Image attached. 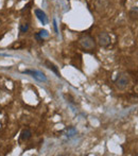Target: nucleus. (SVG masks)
<instances>
[{
  "label": "nucleus",
  "mask_w": 138,
  "mask_h": 156,
  "mask_svg": "<svg viewBox=\"0 0 138 156\" xmlns=\"http://www.w3.org/2000/svg\"><path fill=\"white\" fill-rule=\"evenodd\" d=\"M98 43L101 47H107L111 44V36L106 32H101L98 36Z\"/></svg>",
  "instance_id": "20e7f679"
},
{
  "label": "nucleus",
  "mask_w": 138,
  "mask_h": 156,
  "mask_svg": "<svg viewBox=\"0 0 138 156\" xmlns=\"http://www.w3.org/2000/svg\"><path fill=\"white\" fill-rule=\"evenodd\" d=\"M19 30H20L21 33H26V32L29 30V25H28L27 23H21V25H20V29H19Z\"/></svg>",
  "instance_id": "9d476101"
},
{
  "label": "nucleus",
  "mask_w": 138,
  "mask_h": 156,
  "mask_svg": "<svg viewBox=\"0 0 138 156\" xmlns=\"http://www.w3.org/2000/svg\"><path fill=\"white\" fill-rule=\"evenodd\" d=\"M46 65H47V66H48V68H49V69H51V70H52L53 72H54V73H57V77H60L59 70H57V68L54 66V65L52 64V63H51V62H49V61H47V62H46Z\"/></svg>",
  "instance_id": "0eeeda50"
},
{
  "label": "nucleus",
  "mask_w": 138,
  "mask_h": 156,
  "mask_svg": "<svg viewBox=\"0 0 138 156\" xmlns=\"http://www.w3.org/2000/svg\"><path fill=\"white\" fill-rule=\"evenodd\" d=\"M137 155H138V153H137Z\"/></svg>",
  "instance_id": "ddd939ff"
},
{
  "label": "nucleus",
  "mask_w": 138,
  "mask_h": 156,
  "mask_svg": "<svg viewBox=\"0 0 138 156\" xmlns=\"http://www.w3.org/2000/svg\"><path fill=\"white\" fill-rule=\"evenodd\" d=\"M34 13H35V15H36V17H37V19L40 21V23H43V25H46V23H48V18H47V15H46V13H45L43 10H40V9H36V10L34 11Z\"/></svg>",
  "instance_id": "39448f33"
},
{
  "label": "nucleus",
  "mask_w": 138,
  "mask_h": 156,
  "mask_svg": "<svg viewBox=\"0 0 138 156\" xmlns=\"http://www.w3.org/2000/svg\"><path fill=\"white\" fill-rule=\"evenodd\" d=\"M129 83H130V78H129V75L124 72L119 73L115 80L116 87L119 88V89H124V88L129 85Z\"/></svg>",
  "instance_id": "f03ea898"
},
{
  "label": "nucleus",
  "mask_w": 138,
  "mask_h": 156,
  "mask_svg": "<svg viewBox=\"0 0 138 156\" xmlns=\"http://www.w3.org/2000/svg\"><path fill=\"white\" fill-rule=\"evenodd\" d=\"M49 36V33H48V31L47 30H42V31H40V33L36 35V37L37 38H44V37H48Z\"/></svg>",
  "instance_id": "1a4fd4ad"
},
{
  "label": "nucleus",
  "mask_w": 138,
  "mask_h": 156,
  "mask_svg": "<svg viewBox=\"0 0 138 156\" xmlns=\"http://www.w3.org/2000/svg\"><path fill=\"white\" fill-rule=\"evenodd\" d=\"M53 27H54L55 32H57H57H59V31H57V20H55V19H54V20H53Z\"/></svg>",
  "instance_id": "9b49d317"
},
{
  "label": "nucleus",
  "mask_w": 138,
  "mask_h": 156,
  "mask_svg": "<svg viewBox=\"0 0 138 156\" xmlns=\"http://www.w3.org/2000/svg\"><path fill=\"white\" fill-rule=\"evenodd\" d=\"M130 16L134 19H138V8H133L130 11Z\"/></svg>",
  "instance_id": "6e6552de"
},
{
  "label": "nucleus",
  "mask_w": 138,
  "mask_h": 156,
  "mask_svg": "<svg viewBox=\"0 0 138 156\" xmlns=\"http://www.w3.org/2000/svg\"><path fill=\"white\" fill-rule=\"evenodd\" d=\"M23 73H27V75H31V77H33L36 81L38 82H46L47 81V77L45 75L44 72L38 70H25Z\"/></svg>",
  "instance_id": "7ed1b4c3"
},
{
  "label": "nucleus",
  "mask_w": 138,
  "mask_h": 156,
  "mask_svg": "<svg viewBox=\"0 0 138 156\" xmlns=\"http://www.w3.org/2000/svg\"><path fill=\"white\" fill-rule=\"evenodd\" d=\"M0 25H1V20H0Z\"/></svg>",
  "instance_id": "f8f14e48"
},
{
  "label": "nucleus",
  "mask_w": 138,
  "mask_h": 156,
  "mask_svg": "<svg viewBox=\"0 0 138 156\" xmlns=\"http://www.w3.org/2000/svg\"><path fill=\"white\" fill-rule=\"evenodd\" d=\"M31 135H32L31 131H30L29 129H26V130H23V131L21 132L20 139L23 140V141H26V140H28V139H30V138H31Z\"/></svg>",
  "instance_id": "423d86ee"
},
{
  "label": "nucleus",
  "mask_w": 138,
  "mask_h": 156,
  "mask_svg": "<svg viewBox=\"0 0 138 156\" xmlns=\"http://www.w3.org/2000/svg\"><path fill=\"white\" fill-rule=\"evenodd\" d=\"M79 43L82 48L86 49V50H92V49H95V47H96L95 40L90 35H83L80 38Z\"/></svg>",
  "instance_id": "f257e3e1"
}]
</instances>
